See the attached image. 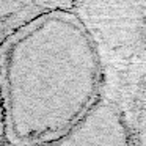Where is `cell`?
Returning <instances> with one entry per match:
<instances>
[{"instance_id":"cell-6","label":"cell","mask_w":146,"mask_h":146,"mask_svg":"<svg viewBox=\"0 0 146 146\" xmlns=\"http://www.w3.org/2000/svg\"><path fill=\"white\" fill-rule=\"evenodd\" d=\"M0 141L7 143V140H5V111H3L2 94H0Z\"/></svg>"},{"instance_id":"cell-5","label":"cell","mask_w":146,"mask_h":146,"mask_svg":"<svg viewBox=\"0 0 146 146\" xmlns=\"http://www.w3.org/2000/svg\"><path fill=\"white\" fill-rule=\"evenodd\" d=\"M130 140H133V146H146V77L140 82L133 98Z\"/></svg>"},{"instance_id":"cell-3","label":"cell","mask_w":146,"mask_h":146,"mask_svg":"<svg viewBox=\"0 0 146 146\" xmlns=\"http://www.w3.org/2000/svg\"><path fill=\"white\" fill-rule=\"evenodd\" d=\"M38 146H132V140L116 105L98 101L68 133Z\"/></svg>"},{"instance_id":"cell-4","label":"cell","mask_w":146,"mask_h":146,"mask_svg":"<svg viewBox=\"0 0 146 146\" xmlns=\"http://www.w3.org/2000/svg\"><path fill=\"white\" fill-rule=\"evenodd\" d=\"M72 2H33L10 0L0 2V47L21 29L36 17L54 10H72Z\"/></svg>"},{"instance_id":"cell-2","label":"cell","mask_w":146,"mask_h":146,"mask_svg":"<svg viewBox=\"0 0 146 146\" xmlns=\"http://www.w3.org/2000/svg\"><path fill=\"white\" fill-rule=\"evenodd\" d=\"M98 54L107 50L127 68L146 71V0L76 3Z\"/></svg>"},{"instance_id":"cell-1","label":"cell","mask_w":146,"mask_h":146,"mask_svg":"<svg viewBox=\"0 0 146 146\" xmlns=\"http://www.w3.org/2000/svg\"><path fill=\"white\" fill-rule=\"evenodd\" d=\"M101 80L94 41L74 8L27 24L0 47L7 146H38L68 133L98 102Z\"/></svg>"}]
</instances>
